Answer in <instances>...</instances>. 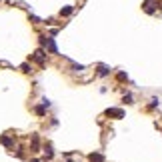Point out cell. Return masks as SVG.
<instances>
[{
    "label": "cell",
    "instance_id": "cell-13",
    "mask_svg": "<svg viewBox=\"0 0 162 162\" xmlns=\"http://www.w3.org/2000/svg\"><path fill=\"white\" fill-rule=\"evenodd\" d=\"M32 162H40V160H32Z\"/></svg>",
    "mask_w": 162,
    "mask_h": 162
},
{
    "label": "cell",
    "instance_id": "cell-12",
    "mask_svg": "<svg viewBox=\"0 0 162 162\" xmlns=\"http://www.w3.org/2000/svg\"><path fill=\"white\" fill-rule=\"evenodd\" d=\"M118 80H126V72H120L118 74Z\"/></svg>",
    "mask_w": 162,
    "mask_h": 162
},
{
    "label": "cell",
    "instance_id": "cell-8",
    "mask_svg": "<svg viewBox=\"0 0 162 162\" xmlns=\"http://www.w3.org/2000/svg\"><path fill=\"white\" fill-rule=\"evenodd\" d=\"M70 12H72V6H66V8H62V10H60V14H62V16H68Z\"/></svg>",
    "mask_w": 162,
    "mask_h": 162
},
{
    "label": "cell",
    "instance_id": "cell-2",
    "mask_svg": "<svg viewBox=\"0 0 162 162\" xmlns=\"http://www.w3.org/2000/svg\"><path fill=\"white\" fill-rule=\"evenodd\" d=\"M106 116H112V118H122V116H124V112H122L120 108H108V110H106Z\"/></svg>",
    "mask_w": 162,
    "mask_h": 162
},
{
    "label": "cell",
    "instance_id": "cell-14",
    "mask_svg": "<svg viewBox=\"0 0 162 162\" xmlns=\"http://www.w3.org/2000/svg\"><path fill=\"white\" fill-rule=\"evenodd\" d=\"M68 162H72V160H68Z\"/></svg>",
    "mask_w": 162,
    "mask_h": 162
},
{
    "label": "cell",
    "instance_id": "cell-9",
    "mask_svg": "<svg viewBox=\"0 0 162 162\" xmlns=\"http://www.w3.org/2000/svg\"><path fill=\"white\" fill-rule=\"evenodd\" d=\"M44 108H46V106H38V108H36V114L42 116V114H44Z\"/></svg>",
    "mask_w": 162,
    "mask_h": 162
},
{
    "label": "cell",
    "instance_id": "cell-7",
    "mask_svg": "<svg viewBox=\"0 0 162 162\" xmlns=\"http://www.w3.org/2000/svg\"><path fill=\"white\" fill-rule=\"evenodd\" d=\"M108 72H110V70L106 68V66H98V74H100V76H108Z\"/></svg>",
    "mask_w": 162,
    "mask_h": 162
},
{
    "label": "cell",
    "instance_id": "cell-4",
    "mask_svg": "<svg viewBox=\"0 0 162 162\" xmlns=\"http://www.w3.org/2000/svg\"><path fill=\"white\" fill-rule=\"evenodd\" d=\"M32 60H36L38 64H44V52H42V50H36L34 56H32Z\"/></svg>",
    "mask_w": 162,
    "mask_h": 162
},
{
    "label": "cell",
    "instance_id": "cell-6",
    "mask_svg": "<svg viewBox=\"0 0 162 162\" xmlns=\"http://www.w3.org/2000/svg\"><path fill=\"white\" fill-rule=\"evenodd\" d=\"M0 142H2L4 146H8V148L12 146V138H8V136H2V138H0Z\"/></svg>",
    "mask_w": 162,
    "mask_h": 162
},
{
    "label": "cell",
    "instance_id": "cell-10",
    "mask_svg": "<svg viewBox=\"0 0 162 162\" xmlns=\"http://www.w3.org/2000/svg\"><path fill=\"white\" fill-rule=\"evenodd\" d=\"M124 102H128V104H132V94H126V96H124Z\"/></svg>",
    "mask_w": 162,
    "mask_h": 162
},
{
    "label": "cell",
    "instance_id": "cell-1",
    "mask_svg": "<svg viewBox=\"0 0 162 162\" xmlns=\"http://www.w3.org/2000/svg\"><path fill=\"white\" fill-rule=\"evenodd\" d=\"M44 46H46L48 50L52 52V54H56V52H58V48H56V42H54V38H48V36H46V42H44Z\"/></svg>",
    "mask_w": 162,
    "mask_h": 162
},
{
    "label": "cell",
    "instance_id": "cell-11",
    "mask_svg": "<svg viewBox=\"0 0 162 162\" xmlns=\"http://www.w3.org/2000/svg\"><path fill=\"white\" fill-rule=\"evenodd\" d=\"M46 158H52V148L46 146Z\"/></svg>",
    "mask_w": 162,
    "mask_h": 162
},
{
    "label": "cell",
    "instance_id": "cell-5",
    "mask_svg": "<svg viewBox=\"0 0 162 162\" xmlns=\"http://www.w3.org/2000/svg\"><path fill=\"white\" fill-rule=\"evenodd\" d=\"M88 158H90V162H104V156H102V154H98V152H92Z\"/></svg>",
    "mask_w": 162,
    "mask_h": 162
},
{
    "label": "cell",
    "instance_id": "cell-3",
    "mask_svg": "<svg viewBox=\"0 0 162 162\" xmlns=\"http://www.w3.org/2000/svg\"><path fill=\"white\" fill-rule=\"evenodd\" d=\"M154 4H156V0H146L142 6H144V10L148 12V14H152V12H154Z\"/></svg>",
    "mask_w": 162,
    "mask_h": 162
}]
</instances>
